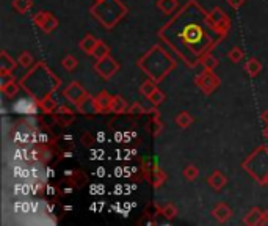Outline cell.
Wrapping results in <instances>:
<instances>
[{"mask_svg": "<svg viewBox=\"0 0 268 226\" xmlns=\"http://www.w3.org/2000/svg\"><path fill=\"white\" fill-rule=\"evenodd\" d=\"M173 22L180 27L177 33H174V35H176L179 39H177V43L173 44V48L179 49L180 44H184L182 49L179 50V54L182 57H184L185 52L189 50L190 54H193V55L198 54L201 58H203V55H205L207 52L210 50L212 46L217 44L215 41L212 43L210 39L207 38L205 32L201 29V25L191 24V22H185L182 13H179V15L173 19Z\"/></svg>", "mask_w": 268, "mask_h": 226, "instance_id": "6da1fadb", "label": "cell"}, {"mask_svg": "<svg viewBox=\"0 0 268 226\" xmlns=\"http://www.w3.org/2000/svg\"><path fill=\"white\" fill-rule=\"evenodd\" d=\"M174 63L171 57L160 48V46H154L151 50H147V54H144L140 58L138 66L142 68L152 81L160 82L163 81L165 76L174 68Z\"/></svg>", "mask_w": 268, "mask_h": 226, "instance_id": "7a4b0ae2", "label": "cell"}, {"mask_svg": "<svg viewBox=\"0 0 268 226\" xmlns=\"http://www.w3.org/2000/svg\"><path fill=\"white\" fill-rule=\"evenodd\" d=\"M91 15L104 25L105 29H113L127 15V6L119 0H100L91 6Z\"/></svg>", "mask_w": 268, "mask_h": 226, "instance_id": "3957f363", "label": "cell"}, {"mask_svg": "<svg viewBox=\"0 0 268 226\" xmlns=\"http://www.w3.org/2000/svg\"><path fill=\"white\" fill-rule=\"evenodd\" d=\"M11 109L17 115H25V116H35L38 113V109H39V101L38 99L30 95L29 91H27V96H21L17 97L15 102H13Z\"/></svg>", "mask_w": 268, "mask_h": 226, "instance_id": "277c9868", "label": "cell"}, {"mask_svg": "<svg viewBox=\"0 0 268 226\" xmlns=\"http://www.w3.org/2000/svg\"><path fill=\"white\" fill-rule=\"evenodd\" d=\"M209 22L212 24V27L215 29V32L221 38L226 36L227 32H229V29H231L229 16H227L226 13H223V10L218 8V6L217 8H213L212 13H209Z\"/></svg>", "mask_w": 268, "mask_h": 226, "instance_id": "5b68a950", "label": "cell"}, {"mask_svg": "<svg viewBox=\"0 0 268 226\" xmlns=\"http://www.w3.org/2000/svg\"><path fill=\"white\" fill-rule=\"evenodd\" d=\"M195 83H196L198 88L203 90L204 95H210L212 91H215L221 85L220 77L215 76L213 74V71H209V69H204V72H201V74L196 77Z\"/></svg>", "mask_w": 268, "mask_h": 226, "instance_id": "8992f818", "label": "cell"}, {"mask_svg": "<svg viewBox=\"0 0 268 226\" xmlns=\"http://www.w3.org/2000/svg\"><path fill=\"white\" fill-rule=\"evenodd\" d=\"M33 22L38 25L44 33H50L57 29L58 25V19L47 11H38L36 15H33Z\"/></svg>", "mask_w": 268, "mask_h": 226, "instance_id": "52a82bcc", "label": "cell"}, {"mask_svg": "<svg viewBox=\"0 0 268 226\" xmlns=\"http://www.w3.org/2000/svg\"><path fill=\"white\" fill-rule=\"evenodd\" d=\"M119 69V65L116 60H113L110 55L105 57L102 60H97V63L95 65V71L97 72V74L105 79V81H109V79L115 74V72Z\"/></svg>", "mask_w": 268, "mask_h": 226, "instance_id": "ba28073f", "label": "cell"}, {"mask_svg": "<svg viewBox=\"0 0 268 226\" xmlns=\"http://www.w3.org/2000/svg\"><path fill=\"white\" fill-rule=\"evenodd\" d=\"M88 95V93H86V90L83 88L82 85H80L79 82H72L68 88L64 90V96L69 99V101L72 102V104H79L80 101H82V99Z\"/></svg>", "mask_w": 268, "mask_h": 226, "instance_id": "9c48e42d", "label": "cell"}, {"mask_svg": "<svg viewBox=\"0 0 268 226\" xmlns=\"http://www.w3.org/2000/svg\"><path fill=\"white\" fill-rule=\"evenodd\" d=\"M113 97H115V96H110L107 91H100L99 95L95 97L96 107H97V113H110L111 112Z\"/></svg>", "mask_w": 268, "mask_h": 226, "instance_id": "30bf717a", "label": "cell"}, {"mask_svg": "<svg viewBox=\"0 0 268 226\" xmlns=\"http://www.w3.org/2000/svg\"><path fill=\"white\" fill-rule=\"evenodd\" d=\"M77 110L80 113H83V115H96L97 113V107H96V101L95 97H91L90 95H86L82 101H80L77 105Z\"/></svg>", "mask_w": 268, "mask_h": 226, "instance_id": "8fae6325", "label": "cell"}, {"mask_svg": "<svg viewBox=\"0 0 268 226\" xmlns=\"http://www.w3.org/2000/svg\"><path fill=\"white\" fill-rule=\"evenodd\" d=\"M212 215L215 217L220 223H224L226 220H229V218H231L232 210H231V208L226 203H218L215 208H213Z\"/></svg>", "mask_w": 268, "mask_h": 226, "instance_id": "7c38bea8", "label": "cell"}, {"mask_svg": "<svg viewBox=\"0 0 268 226\" xmlns=\"http://www.w3.org/2000/svg\"><path fill=\"white\" fill-rule=\"evenodd\" d=\"M226 182H227V178L221 171H213L212 175L207 178V184H209L215 192H220L221 189H223Z\"/></svg>", "mask_w": 268, "mask_h": 226, "instance_id": "4fadbf2b", "label": "cell"}, {"mask_svg": "<svg viewBox=\"0 0 268 226\" xmlns=\"http://www.w3.org/2000/svg\"><path fill=\"white\" fill-rule=\"evenodd\" d=\"M99 39H96L93 35H86L82 41H80V49H82L86 55H93V52H95V48L97 46Z\"/></svg>", "mask_w": 268, "mask_h": 226, "instance_id": "5bb4252c", "label": "cell"}, {"mask_svg": "<svg viewBox=\"0 0 268 226\" xmlns=\"http://www.w3.org/2000/svg\"><path fill=\"white\" fill-rule=\"evenodd\" d=\"M16 62L13 60L8 54H6L5 50H2V54H0V71L3 72H13L16 68Z\"/></svg>", "mask_w": 268, "mask_h": 226, "instance_id": "9a60e30c", "label": "cell"}, {"mask_svg": "<svg viewBox=\"0 0 268 226\" xmlns=\"http://www.w3.org/2000/svg\"><path fill=\"white\" fill-rule=\"evenodd\" d=\"M245 71L248 72V76L250 77H256L260 71H262V65L257 58H250L245 65Z\"/></svg>", "mask_w": 268, "mask_h": 226, "instance_id": "2e32d148", "label": "cell"}, {"mask_svg": "<svg viewBox=\"0 0 268 226\" xmlns=\"http://www.w3.org/2000/svg\"><path fill=\"white\" fill-rule=\"evenodd\" d=\"M177 0H158L157 6L160 11H163L165 15H173L174 11L177 8Z\"/></svg>", "mask_w": 268, "mask_h": 226, "instance_id": "e0dca14e", "label": "cell"}, {"mask_svg": "<svg viewBox=\"0 0 268 226\" xmlns=\"http://www.w3.org/2000/svg\"><path fill=\"white\" fill-rule=\"evenodd\" d=\"M262 214L264 212L260 210L259 208H254L251 209V212H248L243 223L245 225H259L260 223V218H262Z\"/></svg>", "mask_w": 268, "mask_h": 226, "instance_id": "ac0fdd59", "label": "cell"}, {"mask_svg": "<svg viewBox=\"0 0 268 226\" xmlns=\"http://www.w3.org/2000/svg\"><path fill=\"white\" fill-rule=\"evenodd\" d=\"M176 124L179 126L180 129H187L193 124V116L190 115L189 112H180L179 115L176 116Z\"/></svg>", "mask_w": 268, "mask_h": 226, "instance_id": "d6986e66", "label": "cell"}, {"mask_svg": "<svg viewBox=\"0 0 268 226\" xmlns=\"http://www.w3.org/2000/svg\"><path fill=\"white\" fill-rule=\"evenodd\" d=\"M156 90H157V82L152 81V79H147V81H144L140 85V93H142L144 97H149Z\"/></svg>", "mask_w": 268, "mask_h": 226, "instance_id": "ffe728a7", "label": "cell"}, {"mask_svg": "<svg viewBox=\"0 0 268 226\" xmlns=\"http://www.w3.org/2000/svg\"><path fill=\"white\" fill-rule=\"evenodd\" d=\"M39 109H41L44 113H53V112L58 109V105H57V102L53 101L50 96H46L44 99H41V101H39Z\"/></svg>", "mask_w": 268, "mask_h": 226, "instance_id": "44dd1931", "label": "cell"}, {"mask_svg": "<svg viewBox=\"0 0 268 226\" xmlns=\"http://www.w3.org/2000/svg\"><path fill=\"white\" fill-rule=\"evenodd\" d=\"M33 6V2L32 0H13V8H15L17 13H21V15H25V13H29Z\"/></svg>", "mask_w": 268, "mask_h": 226, "instance_id": "7402d4cb", "label": "cell"}, {"mask_svg": "<svg viewBox=\"0 0 268 226\" xmlns=\"http://www.w3.org/2000/svg\"><path fill=\"white\" fill-rule=\"evenodd\" d=\"M127 110V104L124 102V99L121 96H115L113 97V104H111V113H116V115H121Z\"/></svg>", "mask_w": 268, "mask_h": 226, "instance_id": "603a6c76", "label": "cell"}, {"mask_svg": "<svg viewBox=\"0 0 268 226\" xmlns=\"http://www.w3.org/2000/svg\"><path fill=\"white\" fill-rule=\"evenodd\" d=\"M201 65L204 66V69L213 71L218 66V60L213 57L212 54H209V52H207V54L203 55V58H201Z\"/></svg>", "mask_w": 268, "mask_h": 226, "instance_id": "cb8c5ba5", "label": "cell"}, {"mask_svg": "<svg viewBox=\"0 0 268 226\" xmlns=\"http://www.w3.org/2000/svg\"><path fill=\"white\" fill-rule=\"evenodd\" d=\"M19 85L13 81V82H10V83H6L5 86H2V93L6 96V97H10V99H13L15 96H17V93H19Z\"/></svg>", "mask_w": 268, "mask_h": 226, "instance_id": "d4e9b609", "label": "cell"}, {"mask_svg": "<svg viewBox=\"0 0 268 226\" xmlns=\"http://www.w3.org/2000/svg\"><path fill=\"white\" fill-rule=\"evenodd\" d=\"M93 55H95L97 60H102V58H105V57H109V55H110L109 46H107L105 43H102V41H99L97 46L95 48V52H93Z\"/></svg>", "mask_w": 268, "mask_h": 226, "instance_id": "484cf974", "label": "cell"}, {"mask_svg": "<svg viewBox=\"0 0 268 226\" xmlns=\"http://www.w3.org/2000/svg\"><path fill=\"white\" fill-rule=\"evenodd\" d=\"M165 179H166L165 173L160 170L158 167H154V170H152V184L156 185V187H158L160 184L165 182Z\"/></svg>", "mask_w": 268, "mask_h": 226, "instance_id": "4316f807", "label": "cell"}, {"mask_svg": "<svg viewBox=\"0 0 268 226\" xmlns=\"http://www.w3.org/2000/svg\"><path fill=\"white\" fill-rule=\"evenodd\" d=\"M77 58L76 57H72V55H66L63 60H62V65H63V68L66 69V71H74L77 68Z\"/></svg>", "mask_w": 268, "mask_h": 226, "instance_id": "83f0119b", "label": "cell"}, {"mask_svg": "<svg viewBox=\"0 0 268 226\" xmlns=\"http://www.w3.org/2000/svg\"><path fill=\"white\" fill-rule=\"evenodd\" d=\"M198 168L195 167V165H187V167L184 168V178L187 179V181H195V179L198 178Z\"/></svg>", "mask_w": 268, "mask_h": 226, "instance_id": "f1b7e54d", "label": "cell"}, {"mask_svg": "<svg viewBox=\"0 0 268 226\" xmlns=\"http://www.w3.org/2000/svg\"><path fill=\"white\" fill-rule=\"evenodd\" d=\"M17 63L21 65L22 68H30L33 65V57L30 52H22V54L17 57Z\"/></svg>", "mask_w": 268, "mask_h": 226, "instance_id": "f546056e", "label": "cell"}, {"mask_svg": "<svg viewBox=\"0 0 268 226\" xmlns=\"http://www.w3.org/2000/svg\"><path fill=\"white\" fill-rule=\"evenodd\" d=\"M147 99H149V102H151L152 105H156V107H158V105L165 101V95H163V93L157 88V90L154 91L152 95H151L149 97H147Z\"/></svg>", "mask_w": 268, "mask_h": 226, "instance_id": "4dcf8cb0", "label": "cell"}, {"mask_svg": "<svg viewBox=\"0 0 268 226\" xmlns=\"http://www.w3.org/2000/svg\"><path fill=\"white\" fill-rule=\"evenodd\" d=\"M227 57H229V60L232 63H238V62H242L243 52H242V49H238V48H232L229 50V54H227Z\"/></svg>", "mask_w": 268, "mask_h": 226, "instance_id": "1f68e13d", "label": "cell"}, {"mask_svg": "<svg viewBox=\"0 0 268 226\" xmlns=\"http://www.w3.org/2000/svg\"><path fill=\"white\" fill-rule=\"evenodd\" d=\"M162 214L166 217V218H174L177 215V209H176V206L174 204H171V203H168L165 206V208L162 209Z\"/></svg>", "mask_w": 268, "mask_h": 226, "instance_id": "d6a6232c", "label": "cell"}, {"mask_svg": "<svg viewBox=\"0 0 268 226\" xmlns=\"http://www.w3.org/2000/svg\"><path fill=\"white\" fill-rule=\"evenodd\" d=\"M10 82H13L11 72H3V71H0V88H2V86H5L6 83H10Z\"/></svg>", "mask_w": 268, "mask_h": 226, "instance_id": "836d02e7", "label": "cell"}, {"mask_svg": "<svg viewBox=\"0 0 268 226\" xmlns=\"http://www.w3.org/2000/svg\"><path fill=\"white\" fill-rule=\"evenodd\" d=\"M39 149H41V156H39V162H41V163H46V162L49 161V159H52V156H53V154H52V151L43 148V146H41V148H39Z\"/></svg>", "mask_w": 268, "mask_h": 226, "instance_id": "e575fe53", "label": "cell"}, {"mask_svg": "<svg viewBox=\"0 0 268 226\" xmlns=\"http://www.w3.org/2000/svg\"><path fill=\"white\" fill-rule=\"evenodd\" d=\"M127 112H129L130 115H137V113H138V115H143V113H144V112H147V110H144V109L142 107V105L138 104V102H135V104H133L132 107H130L129 110H127Z\"/></svg>", "mask_w": 268, "mask_h": 226, "instance_id": "d590c367", "label": "cell"}, {"mask_svg": "<svg viewBox=\"0 0 268 226\" xmlns=\"http://www.w3.org/2000/svg\"><path fill=\"white\" fill-rule=\"evenodd\" d=\"M32 212V201L30 199H21V214H29Z\"/></svg>", "mask_w": 268, "mask_h": 226, "instance_id": "8d00e7d4", "label": "cell"}, {"mask_svg": "<svg viewBox=\"0 0 268 226\" xmlns=\"http://www.w3.org/2000/svg\"><path fill=\"white\" fill-rule=\"evenodd\" d=\"M13 196H22V182L13 185Z\"/></svg>", "mask_w": 268, "mask_h": 226, "instance_id": "74e56055", "label": "cell"}, {"mask_svg": "<svg viewBox=\"0 0 268 226\" xmlns=\"http://www.w3.org/2000/svg\"><path fill=\"white\" fill-rule=\"evenodd\" d=\"M227 3H229L231 8H234V10H238L240 6H243L245 0H227Z\"/></svg>", "mask_w": 268, "mask_h": 226, "instance_id": "f35d334b", "label": "cell"}, {"mask_svg": "<svg viewBox=\"0 0 268 226\" xmlns=\"http://www.w3.org/2000/svg\"><path fill=\"white\" fill-rule=\"evenodd\" d=\"M49 142H50L49 134H46V132H39V135H38V143H49Z\"/></svg>", "mask_w": 268, "mask_h": 226, "instance_id": "ab89813d", "label": "cell"}, {"mask_svg": "<svg viewBox=\"0 0 268 226\" xmlns=\"http://www.w3.org/2000/svg\"><path fill=\"white\" fill-rule=\"evenodd\" d=\"M22 170H24V165H16V167L13 168V176H15V178H21Z\"/></svg>", "mask_w": 268, "mask_h": 226, "instance_id": "60d3db41", "label": "cell"}, {"mask_svg": "<svg viewBox=\"0 0 268 226\" xmlns=\"http://www.w3.org/2000/svg\"><path fill=\"white\" fill-rule=\"evenodd\" d=\"M44 201H32V212L33 214H36V212L39 210V206H43Z\"/></svg>", "mask_w": 268, "mask_h": 226, "instance_id": "b9f144b4", "label": "cell"}, {"mask_svg": "<svg viewBox=\"0 0 268 226\" xmlns=\"http://www.w3.org/2000/svg\"><path fill=\"white\" fill-rule=\"evenodd\" d=\"M55 190H57V189L53 187V185H46V194H47V195H55V194H57Z\"/></svg>", "mask_w": 268, "mask_h": 226, "instance_id": "7bdbcfd3", "label": "cell"}, {"mask_svg": "<svg viewBox=\"0 0 268 226\" xmlns=\"http://www.w3.org/2000/svg\"><path fill=\"white\" fill-rule=\"evenodd\" d=\"M15 214H21V201L15 203Z\"/></svg>", "mask_w": 268, "mask_h": 226, "instance_id": "ee69618b", "label": "cell"}, {"mask_svg": "<svg viewBox=\"0 0 268 226\" xmlns=\"http://www.w3.org/2000/svg\"><path fill=\"white\" fill-rule=\"evenodd\" d=\"M262 121H265L268 124V109L265 112H262Z\"/></svg>", "mask_w": 268, "mask_h": 226, "instance_id": "f6af8a7d", "label": "cell"}, {"mask_svg": "<svg viewBox=\"0 0 268 226\" xmlns=\"http://www.w3.org/2000/svg\"><path fill=\"white\" fill-rule=\"evenodd\" d=\"M264 138L265 140H268V124H267V128L264 129Z\"/></svg>", "mask_w": 268, "mask_h": 226, "instance_id": "bcb514c9", "label": "cell"}, {"mask_svg": "<svg viewBox=\"0 0 268 226\" xmlns=\"http://www.w3.org/2000/svg\"><path fill=\"white\" fill-rule=\"evenodd\" d=\"M260 184H262V185H265V187H268V175L265 176V179H264V181L260 182Z\"/></svg>", "mask_w": 268, "mask_h": 226, "instance_id": "7dc6e473", "label": "cell"}, {"mask_svg": "<svg viewBox=\"0 0 268 226\" xmlns=\"http://www.w3.org/2000/svg\"><path fill=\"white\" fill-rule=\"evenodd\" d=\"M63 156H64V157H72V152H64Z\"/></svg>", "mask_w": 268, "mask_h": 226, "instance_id": "c3c4849f", "label": "cell"}, {"mask_svg": "<svg viewBox=\"0 0 268 226\" xmlns=\"http://www.w3.org/2000/svg\"><path fill=\"white\" fill-rule=\"evenodd\" d=\"M72 175H74V171H71V170L66 171V176H72Z\"/></svg>", "mask_w": 268, "mask_h": 226, "instance_id": "681fc988", "label": "cell"}, {"mask_svg": "<svg viewBox=\"0 0 268 226\" xmlns=\"http://www.w3.org/2000/svg\"><path fill=\"white\" fill-rule=\"evenodd\" d=\"M71 192H72V189H69V187L64 189V194H71Z\"/></svg>", "mask_w": 268, "mask_h": 226, "instance_id": "f907efd6", "label": "cell"}, {"mask_svg": "<svg viewBox=\"0 0 268 226\" xmlns=\"http://www.w3.org/2000/svg\"><path fill=\"white\" fill-rule=\"evenodd\" d=\"M96 2H100V0H96Z\"/></svg>", "mask_w": 268, "mask_h": 226, "instance_id": "816d5d0a", "label": "cell"}]
</instances>
